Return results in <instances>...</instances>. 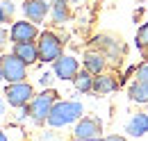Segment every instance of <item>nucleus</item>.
<instances>
[{
  "mask_svg": "<svg viewBox=\"0 0 148 141\" xmlns=\"http://www.w3.org/2000/svg\"><path fill=\"white\" fill-rule=\"evenodd\" d=\"M119 89V80L112 75V73H100L93 77V91L98 96H105V93H114Z\"/></svg>",
  "mask_w": 148,
  "mask_h": 141,
  "instance_id": "nucleus-13",
  "label": "nucleus"
},
{
  "mask_svg": "<svg viewBox=\"0 0 148 141\" xmlns=\"http://www.w3.org/2000/svg\"><path fill=\"white\" fill-rule=\"evenodd\" d=\"M82 64H84V68L89 70L91 75H100V73H105L110 59L100 53V50H87L84 57H82Z\"/></svg>",
  "mask_w": 148,
  "mask_h": 141,
  "instance_id": "nucleus-11",
  "label": "nucleus"
},
{
  "mask_svg": "<svg viewBox=\"0 0 148 141\" xmlns=\"http://www.w3.org/2000/svg\"><path fill=\"white\" fill-rule=\"evenodd\" d=\"M37 48H39V59H41V62L55 64L57 59L64 55V41H62V36H57L55 32L46 30V32L39 34Z\"/></svg>",
  "mask_w": 148,
  "mask_h": 141,
  "instance_id": "nucleus-3",
  "label": "nucleus"
},
{
  "mask_svg": "<svg viewBox=\"0 0 148 141\" xmlns=\"http://www.w3.org/2000/svg\"><path fill=\"white\" fill-rule=\"evenodd\" d=\"M12 53L16 55L18 59H23L27 66L41 62L39 59V48H37V41H30V43H14V50Z\"/></svg>",
  "mask_w": 148,
  "mask_h": 141,
  "instance_id": "nucleus-12",
  "label": "nucleus"
},
{
  "mask_svg": "<svg viewBox=\"0 0 148 141\" xmlns=\"http://www.w3.org/2000/svg\"><path fill=\"white\" fill-rule=\"evenodd\" d=\"M59 93H57L55 89H43L41 93H37L34 98H32V103L27 105V114H30V121L34 125H43L48 123V114H50V109L55 105Z\"/></svg>",
  "mask_w": 148,
  "mask_h": 141,
  "instance_id": "nucleus-2",
  "label": "nucleus"
},
{
  "mask_svg": "<svg viewBox=\"0 0 148 141\" xmlns=\"http://www.w3.org/2000/svg\"><path fill=\"white\" fill-rule=\"evenodd\" d=\"M2 114H5V100L0 98V116H2Z\"/></svg>",
  "mask_w": 148,
  "mask_h": 141,
  "instance_id": "nucleus-25",
  "label": "nucleus"
},
{
  "mask_svg": "<svg viewBox=\"0 0 148 141\" xmlns=\"http://www.w3.org/2000/svg\"><path fill=\"white\" fill-rule=\"evenodd\" d=\"M144 57H146V59H148V48H146V50H144Z\"/></svg>",
  "mask_w": 148,
  "mask_h": 141,
  "instance_id": "nucleus-27",
  "label": "nucleus"
},
{
  "mask_svg": "<svg viewBox=\"0 0 148 141\" xmlns=\"http://www.w3.org/2000/svg\"><path fill=\"white\" fill-rule=\"evenodd\" d=\"M37 93H34V89L30 82H16V84H7L5 89V100L9 103V107H14V109H23V107H27L32 103V98H34Z\"/></svg>",
  "mask_w": 148,
  "mask_h": 141,
  "instance_id": "nucleus-7",
  "label": "nucleus"
},
{
  "mask_svg": "<svg viewBox=\"0 0 148 141\" xmlns=\"http://www.w3.org/2000/svg\"><path fill=\"white\" fill-rule=\"evenodd\" d=\"M91 43L96 46V50H100V53L105 55L110 62H114V64H119L121 57L125 55V43L114 34H96Z\"/></svg>",
  "mask_w": 148,
  "mask_h": 141,
  "instance_id": "nucleus-6",
  "label": "nucleus"
},
{
  "mask_svg": "<svg viewBox=\"0 0 148 141\" xmlns=\"http://www.w3.org/2000/svg\"><path fill=\"white\" fill-rule=\"evenodd\" d=\"M14 2L12 0H0V23H9L14 16Z\"/></svg>",
  "mask_w": 148,
  "mask_h": 141,
  "instance_id": "nucleus-18",
  "label": "nucleus"
},
{
  "mask_svg": "<svg viewBox=\"0 0 148 141\" xmlns=\"http://www.w3.org/2000/svg\"><path fill=\"white\" fill-rule=\"evenodd\" d=\"M128 98L132 103H139V105H148V82H132L128 87Z\"/></svg>",
  "mask_w": 148,
  "mask_h": 141,
  "instance_id": "nucleus-16",
  "label": "nucleus"
},
{
  "mask_svg": "<svg viewBox=\"0 0 148 141\" xmlns=\"http://www.w3.org/2000/svg\"><path fill=\"white\" fill-rule=\"evenodd\" d=\"M71 2H80V0H71Z\"/></svg>",
  "mask_w": 148,
  "mask_h": 141,
  "instance_id": "nucleus-29",
  "label": "nucleus"
},
{
  "mask_svg": "<svg viewBox=\"0 0 148 141\" xmlns=\"http://www.w3.org/2000/svg\"><path fill=\"white\" fill-rule=\"evenodd\" d=\"M73 141H100L103 139V121L96 116H82L73 125L71 132Z\"/></svg>",
  "mask_w": 148,
  "mask_h": 141,
  "instance_id": "nucleus-5",
  "label": "nucleus"
},
{
  "mask_svg": "<svg viewBox=\"0 0 148 141\" xmlns=\"http://www.w3.org/2000/svg\"><path fill=\"white\" fill-rule=\"evenodd\" d=\"M50 7H53V2H48V0H25L23 12H25V18H27V21L43 23L46 16L50 14Z\"/></svg>",
  "mask_w": 148,
  "mask_h": 141,
  "instance_id": "nucleus-10",
  "label": "nucleus"
},
{
  "mask_svg": "<svg viewBox=\"0 0 148 141\" xmlns=\"http://www.w3.org/2000/svg\"><path fill=\"white\" fill-rule=\"evenodd\" d=\"M84 114V107L77 100H57L50 114H48V125L50 127H69L75 125Z\"/></svg>",
  "mask_w": 148,
  "mask_h": 141,
  "instance_id": "nucleus-1",
  "label": "nucleus"
},
{
  "mask_svg": "<svg viewBox=\"0 0 148 141\" xmlns=\"http://www.w3.org/2000/svg\"><path fill=\"white\" fill-rule=\"evenodd\" d=\"M39 32L37 30V23L32 21H14L12 27H9V41L12 43H30V41H37L39 39Z\"/></svg>",
  "mask_w": 148,
  "mask_h": 141,
  "instance_id": "nucleus-8",
  "label": "nucleus"
},
{
  "mask_svg": "<svg viewBox=\"0 0 148 141\" xmlns=\"http://www.w3.org/2000/svg\"><path fill=\"white\" fill-rule=\"evenodd\" d=\"M7 39H9V34H7V30H5V27H0V48H5V43H7Z\"/></svg>",
  "mask_w": 148,
  "mask_h": 141,
  "instance_id": "nucleus-23",
  "label": "nucleus"
},
{
  "mask_svg": "<svg viewBox=\"0 0 148 141\" xmlns=\"http://www.w3.org/2000/svg\"><path fill=\"white\" fill-rule=\"evenodd\" d=\"M53 73H55L57 80H64V82H73L75 75L80 73V62L75 59L73 55H62L53 64Z\"/></svg>",
  "mask_w": 148,
  "mask_h": 141,
  "instance_id": "nucleus-9",
  "label": "nucleus"
},
{
  "mask_svg": "<svg viewBox=\"0 0 148 141\" xmlns=\"http://www.w3.org/2000/svg\"><path fill=\"white\" fill-rule=\"evenodd\" d=\"M134 73H137V80H141V82H148V59H146V62H141V64L134 68Z\"/></svg>",
  "mask_w": 148,
  "mask_h": 141,
  "instance_id": "nucleus-20",
  "label": "nucleus"
},
{
  "mask_svg": "<svg viewBox=\"0 0 148 141\" xmlns=\"http://www.w3.org/2000/svg\"><path fill=\"white\" fill-rule=\"evenodd\" d=\"M0 75L7 84H16V82H25L27 77V64L18 59L14 53H7L0 57Z\"/></svg>",
  "mask_w": 148,
  "mask_h": 141,
  "instance_id": "nucleus-4",
  "label": "nucleus"
},
{
  "mask_svg": "<svg viewBox=\"0 0 148 141\" xmlns=\"http://www.w3.org/2000/svg\"><path fill=\"white\" fill-rule=\"evenodd\" d=\"M50 16H53V23H55V25L69 23V18H71V5H69V0H53Z\"/></svg>",
  "mask_w": 148,
  "mask_h": 141,
  "instance_id": "nucleus-14",
  "label": "nucleus"
},
{
  "mask_svg": "<svg viewBox=\"0 0 148 141\" xmlns=\"http://www.w3.org/2000/svg\"><path fill=\"white\" fill-rule=\"evenodd\" d=\"M2 82H5V80H2V75H0V84H2Z\"/></svg>",
  "mask_w": 148,
  "mask_h": 141,
  "instance_id": "nucleus-28",
  "label": "nucleus"
},
{
  "mask_svg": "<svg viewBox=\"0 0 148 141\" xmlns=\"http://www.w3.org/2000/svg\"><path fill=\"white\" fill-rule=\"evenodd\" d=\"M125 132L130 137H144L148 132V114H134L125 123Z\"/></svg>",
  "mask_w": 148,
  "mask_h": 141,
  "instance_id": "nucleus-15",
  "label": "nucleus"
},
{
  "mask_svg": "<svg viewBox=\"0 0 148 141\" xmlns=\"http://www.w3.org/2000/svg\"><path fill=\"white\" fill-rule=\"evenodd\" d=\"M93 77H96V75H91L87 68L80 70V73L75 75V80H73L75 91H77V93H89V91H93Z\"/></svg>",
  "mask_w": 148,
  "mask_h": 141,
  "instance_id": "nucleus-17",
  "label": "nucleus"
},
{
  "mask_svg": "<svg viewBox=\"0 0 148 141\" xmlns=\"http://www.w3.org/2000/svg\"><path fill=\"white\" fill-rule=\"evenodd\" d=\"M137 48H139L141 53L148 48V21L141 23V27L137 30Z\"/></svg>",
  "mask_w": 148,
  "mask_h": 141,
  "instance_id": "nucleus-19",
  "label": "nucleus"
},
{
  "mask_svg": "<svg viewBox=\"0 0 148 141\" xmlns=\"http://www.w3.org/2000/svg\"><path fill=\"white\" fill-rule=\"evenodd\" d=\"M103 141H125V137H121V134H110V137H103Z\"/></svg>",
  "mask_w": 148,
  "mask_h": 141,
  "instance_id": "nucleus-24",
  "label": "nucleus"
},
{
  "mask_svg": "<svg viewBox=\"0 0 148 141\" xmlns=\"http://www.w3.org/2000/svg\"><path fill=\"white\" fill-rule=\"evenodd\" d=\"M39 141H64L59 134H55V132H41L39 134Z\"/></svg>",
  "mask_w": 148,
  "mask_h": 141,
  "instance_id": "nucleus-22",
  "label": "nucleus"
},
{
  "mask_svg": "<svg viewBox=\"0 0 148 141\" xmlns=\"http://www.w3.org/2000/svg\"><path fill=\"white\" fill-rule=\"evenodd\" d=\"M0 141H7V134H5L2 130H0Z\"/></svg>",
  "mask_w": 148,
  "mask_h": 141,
  "instance_id": "nucleus-26",
  "label": "nucleus"
},
{
  "mask_svg": "<svg viewBox=\"0 0 148 141\" xmlns=\"http://www.w3.org/2000/svg\"><path fill=\"white\" fill-rule=\"evenodd\" d=\"M53 80H55V73H48V70H46V73H41V75H39V84H41L43 89H50Z\"/></svg>",
  "mask_w": 148,
  "mask_h": 141,
  "instance_id": "nucleus-21",
  "label": "nucleus"
}]
</instances>
